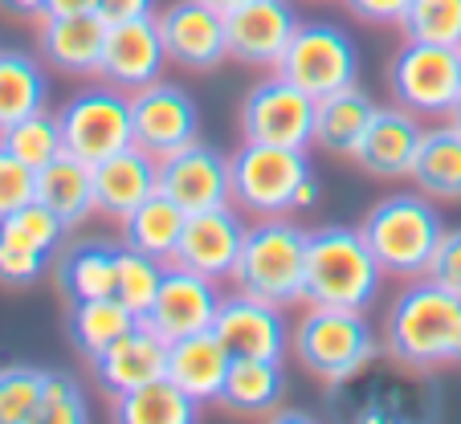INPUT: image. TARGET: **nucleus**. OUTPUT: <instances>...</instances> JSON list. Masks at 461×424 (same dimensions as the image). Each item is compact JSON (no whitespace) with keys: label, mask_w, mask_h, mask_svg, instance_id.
<instances>
[{"label":"nucleus","mask_w":461,"mask_h":424,"mask_svg":"<svg viewBox=\"0 0 461 424\" xmlns=\"http://www.w3.org/2000/svg\"><path fill=\"white\" fill-rule=\"evenodd\" d=\"M384 347L404 367L461 364V294L437 286L433 277H417L392 302Z\"/></svg>","instance_id":"nucleus-1"},{"label":"nucleus","mask_w":461,"mask_h":424,"mask_svg":"<svg viewBox=\"0 0 461 424\" xmlns=\"http://www.w3.org/2000/svg\"><path fill=\"white\" fill-rule=\"evenodd\" d=\"M384 266L367 249L359 229H319L306 241V286L303 298L311 306H348L367 311L380 298Z\"/></svg>","instance_id":"nucleus-2"},{"label":"nucleus","mask_w":461,"mask_h":424,"mask_svg":"<svg viewBox=\"0 0 461 424\" xmlns=\"http://www.w3.org/2000/svg\"><path fill=\"white\" fill-rule=\"evenodd\" d=\"M359 233H364L367 249L375 253V261L384 266V274L425 277L429 261H433L437 245L445 237V221L437 212L433 196H425L417 188L384 196L380 204H372Z\"/></svg>","instance_id":"nucleus-3"},{"label":"nucleus","mask_w":461,"mask_h":424,"mask_svg":"<svg viewBox=\"0 0 461 424\" xmlns=\"http://www.w3.org/2000/svg\"><path fill=\"white\" fill-rule=\"evenodd\" d=\"M298 364L322 383H348L375 359L380 343L364 311L348 306H311L290 335Z\"/></svg>","instance_id":"nucleus-4"},{"label":"nucleus","mask_w":461,"mask_h":424,"mask_svg":"<svg viewBox=\"0 0 461 424\" xmlns=\"http://www.w3.org/2000/svg\"><path fill=\"white\" fill-rule=\"evenodd\" d=\"M306 241L311 233L286 217H261L245 233L241 257L233 269V286L253 298L290 306L306 286Z\"/></svg>","instance_id":"nucleus-5"},{"label":"nucleus","mask_w":461,"mask_h":424,"mask_svg":"<svg viewBox=\"0 0 461 424\" xmlns=\"http://www.w3.org/2000/svg\"><path fill=\"white\" fill-rule=\"evenodd\" d=\"M233 172V204L249 217H286L294 212V192L311 176V159L303 148H274L245 139L229 156Z\"/></svg>","instance_id":"nucleus-6"},{"label":"nucleus","mask_w":461,"mask_h":424,"mask_svg":"<svg viewBox=\"0 0 461 424\" xmlns=\"http://www.w3.org/2000/svg\"><path fill=\"white\" fill-rule=\"evenodd\" d=\"M388 90L420 119H453L461 111V58L453 45L409 41L388 66Z\"/></svg>","instance_id":"nucleus-7"},{"label":"nucleus","mask_w":461,"mask_h":424,"mask_svg":"<svg viewBox=\"0 0 461 424\" xmlns=\"http://www.w3.org/2000/svg\"><path fill=\"white\" fill-rule=\"evenodd\" d=\"M278 74L294 82L298 90H306L311 98H327L343 86H356L359 50L339 25L311 21V25H298V33L290 37L286 53L278 61Z\"/></svg>","instance_id":"nucleus-8"},{"label":"nucleus","mask_w":461,"mask_h":424,"mask_svg":"<svg viewBox=\"0 0 461 424\" xmlns=\"http://www.w3.org/2000/svg\"><path fill=\"white\" fill-rule=\"evenodd\" d=\"M58 122H61L66 151L86 159L90 167L98 159L135 143V131H131V95H122L114 86H95V90L74 95L58 111Z\"/></svg>","instance_id":"nucleus-9"},{"label":"nucleus","mask_w":461,"mask_h":424,"mask_svg":"<svg viewBox=\"0 0 461 424\" xmlns=\"http://www.w3.org/2000/svg\"><path fill=\"white\" fill-rule=\"evenodd\" d=\"M314 106H319V98L298 90L282 74L261 78L241 103V135L253 143L306 151L314 143Z\"/></svg>","instance_id":"nucleus-10"},{"label":"nucleus","mask_w":461,"mask_h":424,"mask_svg":"<svg viewBox=\"0 0 461 424\" xmlns=\"http://www.w3.org/2000/svg\"><path fill=\"white\" fill-rule=\"evenodd\" d=\"M131 131L143 151L164 159L188 148L192 139H201V111L184 86L159 78L131 95Z\"/></svg>","instance_id":"nucleus-11"},{"label":"nucleus","mask_w":461,"mask_h":424,"mask_svg":"<svg viewBox=\"0 0 461 424\" xmlns=\"http://www.w3.org/2000/svg\"><path fill=\"white\" fill-rule=\"evenodd\" d=\"M159 37H164L167 61L192 74H209L229 58L225 13L209 0H176L159 13Z\"/></svg>","instance_id":"nucleus-12"},{"label":"nucleus","mask_w":461,"mask_h":424,"mask_svg":"<svg viewBox=\"0 0 461 424\" xmlns=\"http://www.w3.org/2000/svg\"><path fill=\"white\" fill-rule=\"evenodd\" d=\"M212 330L233 359H286L290 351V322L282 306L253 298L245 290L221 298Z\"/></svg>","instance_id":"nucleus-13"},{"label":"nucleus","mask_w":461,"mask_h":424,"mask_svg":"<svg viewBox=\"0 0 461 424\" xmlns=\"http://www.w3.org/2000/svg\"><path fill=\"white\" fill-rule=\"evenodd\" d=\"M164 37H159V17H135V21H114L106 25V45H103V66L98 78L106 86L135 95V90L151 86L164 78Z\"/></svg>","instance_id":"nucleus-14"},{"label":"nucleus","mask_w":461,"mask_h":424,"mask_svg":"<svg viewBox=\"0 0 461 424\" xmlns=\"http://www.w3.org/2000/svg\"><path fill=\"white\" fill-rule=\"evenodd\" d=\"M159 192L172 196L184 212H204V208L229 204L233 200L229 156L217 151L212 143L192 139L188 148L159 159Z\"/></svg>","instance_id":"nucleus-15"},{"label":"nucleus","mask_w":461,"mask_h":424,"mask_svg":"<svg viewBox=\"0 0 461 424\" xmlns=\"http://www.w3.org/2000/svg\"><path fill=\"white\" fill-rule=\"evenodd\" d=\"M221 298L225 294L217 290L212 277L167 261L164 282H159V294H156V302H151V311L143 314V322H148L151 330H159V335L172 343V338H180V335L209 330L212 319H217Z\"/></svg>","instance_id":"nucleus-16"},{"label":"nucleus","mask_w":461,"mask_h":424,"mask_svg":"<svg viewBox=\"0 0 461 424\" xmlns=\"http://www.w3.org/2000/svg\"><path fill=\"white\" fill-rule=\"evenodd\" d=\"M298 13L290 0H249L241 9L225 13L229 58L253 69H278L290 37L298 33Z\"/></svg>","instance_id":"nucleus-17"},{"label":"nucleus","mask_w":461,"mask_h":424,"mask_svg":"<svg viewBox=\"0 0 461 424\" xmlns=\"http://www.w3.org/2000/svg\"><path fill=\"white\" fill-rule=\"evenodd\" d=\"M249 225L241 221L233 204H217L204 208V212H188V225H184V237L176 245V266H188L196 274L212 277H233L237 257H241V245Z\"/></svg>","instance_id":"nucleus-18"},{"label":"nucleus","mask_w":461,"mask_h":424,"mask_svg":"<svg viewBox=\"0 0 461 424\" xmlns=\"http://www.w3.org/2000/svg\"><path fill=\"white\" fill-rule=\"evenodd\" d=\"M90 367H95V380L106 396H122V392L143 388L167 372V338L140 319L103 356L90 359Z\"/></svg>","instance_id":"nucleus-19"},{"label":"nucleus","mask_w":461,"mask_h":424,"mask_svg":"<svg viewBox=\"0 0 461 424\" xmlns=\"http://www.w3.org/2000/svg\"><path fill=\"white\" fill-rule=\"evenodd\" d=\"M425 143V127H420V114H412L409 106H380L367 127L364 143L356 151V164L364 172L380 176V180H404L412 176L417 164V151Z\"/></svg>","instance_id":"nucleus-20"},{"label":"nucleus","mask_w":461,"mask_h":424,"mask_svg":"<svg viewBox=\"0 0 461 424\" xmlns=\"http://www.w3.org/2000/svg\"><path fill=\"white\" fill-rule=\"evenodd\" d=\"M159 192V159L140 143L95 164V204L114 221H127L148 196Z\"/></svg>","instance_id":"nucleus-21"},{"label":"nucleus","mask_w":461,"mask_h":424,"mask_svg":"<svg viewBox=\"0 0 461 424\" xmlns=\"http://www.w3.org/2000/svg\"><path fill=\"white\" fill-rule=\"evenodd\" d=\"M229 367H233V356L229 347L217 338V330H196V335H180L167 343V380L180 383L192 400H221L229 380Z\"/></svg>","instance_id":"nucleus-22"},{"label":"nucleus","mask_w":461,"mask_h":424,"mask_svg":"<svg viewBox=\"0 0 461 424\" xmlns=\"http://www.w3.org/2000/svg\"><path fill=\"white\" fill-rule=\"evenodd\" d=\"M106 45V21L98 13L41 17V58L61 74H98Z\"/></svg>","instance_id":"nucleus-23"},{"label":"nucleus","mask_w":461,"mask_h":424,"mask_svg":"<svg viewBox=\"0 0 461 424\" xmlns=\"http://www.w3.org/2000/svg\"><path fill=\"white\" fill-rule=\"evenodd\" d=\"M37 200H41L66 229H78L82 221H90V212H98L95 167H90L86 159L70 156V151H61L53 164H45L41 172H37Z\"/></svg>","instance_id":"nucleus-24"},{"label":"nucleus","mask_w":461,"mask_h":424,"mask_svg":"<svg viewBox=\"0 0 461 424\" xmlns=\"http://www.w3.org/2000/svg\"><path fill=\"white\" fill-rule=\"evenodd\" d=\"M375 111H380V106L359 86H343V90H335V95L319 98V106H314V143H319L322 151H331V156L356 159Z\"/></svg>","instance_id":"nucleus-25"},{"label":"nucleus","mask_w":461,"mask_h":424,"mask_svg":"<svg viewBox=\"0 0 461 424\" xmlns=\"http://www.w3.org/2000/svg\"><path fill=\"white\" fill-rule=\"evenodd\" d=\"M286 396V367L282 359H233L225 392L217 404L241 416H270Z\"/></svg>","instance_id":"nucleus-26"},{"label":"nucleus","mask_w":461,"mask_h":424,"mask_svg":"<svg viewBox=\"0 0 461 424\" xmlns=\"http://www.w3.org/2000/svg\"><path fill=\"white\" fill-rule=\"evenodd\" d=\"M140 322V314L131 311L122 298L106 294V298H78L70 302V314H66V327H70V343L78 356L95 359L103 356L114 338H122L131 327Z\"/></svg>","instance_id":"nucleus-27"},{"label":"nucleus","mask_w":461,"mask_h":424,"mask_svg":"<svg viewBox=\"0 0 461 424\" xmlns=\"http://www.w3.org/2000/svg\"><path fill=\"white\" fill-rule=\"evenodd\" d=\"M412 184L433 200H461V127L441 122L425 131V143L412 164Z\"/></svg>","instance_id":"nucleus-28"},{"label":"nucleus","mask_w":461,"mask_h":424,"mask_svg":"<svg viewBox=\"0 0 461 424\" xmlns=\"http://www.w3.org/2000/svg\"><path fill=\"white\" fill-rule=\"evenodd\" d=\"M114 420L122 424H192L201 420V400H192L167 375L114 396Z\"/></svg>","instance_id":"nucleus-29"},{"label":"nucleus","mask_w":461,"mask_h":424,"mask_svg":"<svg viewBox=\"0 0 461 424\" xmlns=\"http://www.w3.org/2000/svg\"><path fill=\"white\" fill-rule=\"evenodd\" d=\"M184 225H188V212H184L172 196L156 192V196H148L122 221V245L143 249L159 261H172L176 245H180V237H184Z\"/></svg>","instance_id":"nucleus-30"},{"label":"nucleus","mask_w":461,"mask_h":424,"mask_svg":"<svg viewBox=\"0 0 461 424\" xmlns=\"http://www.w3.org/2000/svg\"><path fill=\"white\" fill-rule=\"evenodd\" d=\"M45 103H50L45 69L21 50H0V135L13 122L45 111Z\"/></svg>","instance_id":"nucleus-31"},{"label":"nucleus","mask_w":461,"mask_h":424,"mask_svg":"<svg viewBox=\"0 0 461 424\" xmlns=\"http://www.w3.org/2000/svg\"><path fill=\"white\" fill-rule=\"evenodd\" d=\"M114 277H119V245L111 241H78L58 261V282L70 302L114 294Z\"/></svg>","instance_id":"nucleus-32"},{"label":"nucleus","mask_w":461,"mask_h":424,"mask_svg":"<svg viewBox=\"0 0 461 424\" xmlns=\"http://www.w3.org/2000/svg\"><path fill=\"white\" fill-rule=\"evenodd\" d=\"M0 143H5L17 159H25L29 167H37V172L66 151L61 122H58V114H50V111H37V114H29V119L13 122V127L0 135Z\"/></svg>","instance_id":"nucleus-33"},{"label":"nucleus","mask_w":461,"mask_h":424,"mask_svg":"<svg viewBox=\"0 0 461 424\" xmlns=\"http://www.w3.org/2000/svg\"><path fill=\"white\" fill-rule=\"evenodd\" d=\"M164 269H167V261L151 257V253H143V249H131V245H119V277H114V298H122V302H127L131 311L143 319V314L151 311V302H156V294H159Z\"/></svg>","instance_id":"nucleus-34"},{"label":"nucleus","mask_w":461,"mask_h":424,"mask_svg":"<svg viewBox=\"0 0 461 424\" xmlns=\"http://www.w3.org/2000/svg\"><path fill=\"white\" fill-rule=\"evenodd\" d=\"M41 383H45V372L33 364L0 367V424L41 420Z\"/></svg>","instance_id":"nucleus-35"},{"label":"nucleus","mask_w":461,"mask_h":424,"mask_svg":"<svg viewBox=\"0 0 461 424\" xmlns=\"http://www.w3.org/2000/svg\"><path fill=\"white\" fill-rule=\"evenodd\" d=\"M409 41L433 45H461V0H412L401 21Z\"/></svg>","instance_id":"nucleus-36"},{"label":"nucleus","mask_w":461,"mask_h":424,"mask_svg":"<svg viewBox=\"0 0 461 424\" xmlns=\"http://www.w3.org/2000/svg\"><path fill=\"white\" fill-rule=\"evenodd\" d=\"M90 404L82 383L70 372H45L41 383V424H86Z\"/></svg>","instance_id":"nucleus-37"},{"label":"nucleus","mask_w":461,"mask_h":424,"mask_svg":"<svg viewBox=\"0 0 461 424\" xmlns=\"http://www.w3.org/2000/svg\"><path fill=\"white\" fill-rule=\"evenodd\" d=\"M50 257L41 249H33L29 241L13 237L9 229L0 225V282L5 286H33L37 277L45 274Z\"/></svg>","instance_id":"nucleus-38"},{"label":"nucleus","mask_w":461,"mask_h":424,"mask_svg":"<svg viewBox=\"0 0 461 424\" xmlns=\"http://www.w3.org/2000/svg\"><path fill=\"white\" fill-rule=\"evenodd\" d=\"M29 200H37V167H29L0 143V221L25 208Z\"/></svg>","instance_id":"nucleus-39"},{"label":"nucleus","mask_w":461,"mask_h":424,"mask_svg":"<svg viewBox=\"0 0 461 424\" xmlns=\"http://www.w3.org/2000/svg\"><path fill=\"white\" fill-rule=\"evenodd\" d=\"M425 277H433L437 286L461 294V229H445L441 245H437L433 261H429Z\"/></svg>","instance_id":"nucleus-40"},{"label":"nucleus","mask_w":461,"mask_h":424,"mask_svg":"<svg viewBox=\"0 0 461 424\" xmlns=\"http://www.w3.org/2000/svg\"><path fill=\"white\" fill-rule=\"evenodd\" d=\"M343 5L367 25H401L412 0H343Z\"/></svg>","instance_id":"nucleus-41"},{"label":"nucleus","mask_w":461,"mask_h":424,"mask_svg":"<svg viewBox=\"0 0 461 424\" xmlns=\"http://www.w3.org/2000/svg\"><path fill=\"white\" fill-rule=\"evenodd\" d=\"M95 13L114 25V21H135V17H151L156 0H95Z\"/></svg>","instance_id":"nucleus-42"},{"label":"nucleus","mask_w":461,"mask_h":424,"mask_svg":"<svg viewBox=\"0 0 461 424\" xmlns=\"http://www.w3.org/2000/svg\"><path fill=\"white\" fill-rule=\"evenodd\" d=\"M74 13H95V0H50L45 17H74Z\"/></svg>","instance_id":"nucleus-43"},{"label":"nucleus","mask_w":461,"mask_h":424,"mask_svg":"<svg viewBox=\"0 0 461 424\" xmlns=\"http://www.w3.org/2000/svg\"><path fill=\"white\" fill-rule=\"evenodd\" d=\"M0 5H5L13 17H45V5H50V0H0Z\"/></svg>","instance_id":"nucleus-44"},{"label":"nucleus","mask_w":461,"mask_h":424,"mask_svg":"<svg viewBox=\"0 0 461 424\" xmlns=\"http://www.w3.org/2000/svg\"><path fill=\"white\" fill-rule=\"evenodd\" d=\"M314 200H319V180H314V172H311L294 192V212L298 208H314Z\"/></svg>","instance_id":"nucleus-45"},{"label":"nucleus","mask_w":461,"mask_h":424,"mask_svg":"<svg viewBox=\"0 0 461 424\" xmlns=\"http://www.w3.org/2000/svg\"><path fill=\"white\" fill-rule=\"evenodd\" d=\"M209 5L221 13H233V9H241V5H249V0H209Z\"/></svg>","instance_id":"nucleus-46"},{"label":"nucleus","mask_w":461,"mask_h":424,"mask_svg":"<svg viewBox=\"0 0 461 424\" xmlns=\"http://www.w3.org/2000/svg\"><path fill=\"white\" fill-rule=\"evenodd\" d=\"M453 122H457V127H461V111H457V114H453Z\"/></svg>","instance_id":"nucleus-47"},{"label":"nucleus","mask_w":461,"mask_h":424,"mask_svg":"<svg viewBox=\"0 0 461 424\" xmlns=\"http://www.w3.org/2000/svg\"><path fill=\"white\" fill-rule=\"evenodd\" d=\"M457 58H461V45H457Z\"/></svg>","instance_id":"nucleus-48"}]
</instances>
